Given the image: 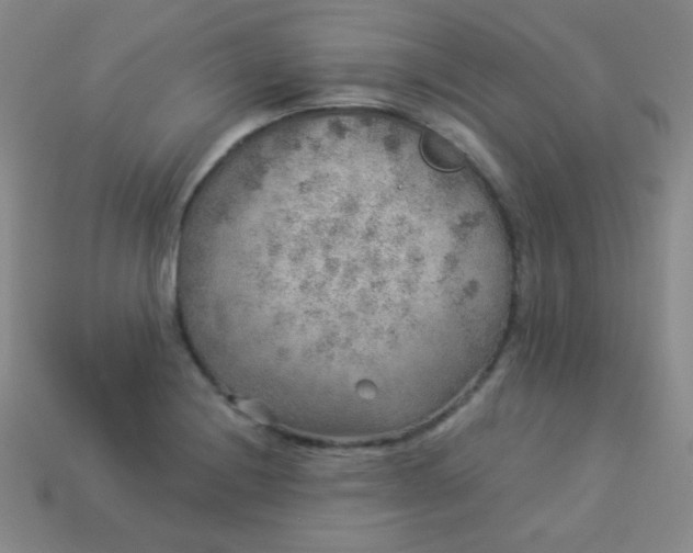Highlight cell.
Listing matches in <instances>:
<instances>
[{"mask_svg": "<svg viewBox=\"0 0 693 553\" xmlns=\"http://www.w3.org/2000/svg\"><path fill=\"white\" fill-rule=\"evenodd\" d=\"M397 179L360 162L229 184L185 273L194 318L270 357L359 365L413 331L396 284Z\"/></svg>", "mask_w": 693, "mask_h": 553, "instance_id": "obj_1", "label": "cell"}]
</instances>
